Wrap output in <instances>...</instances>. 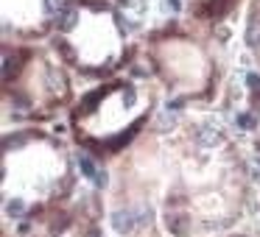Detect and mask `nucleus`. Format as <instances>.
I'll return each instance as SVG.
<instances>
[{"mask_svg": "<svg viewBox=\"0 0 260 237\" xmlns=\"http://www.w3.org/2000/svg\"><path fill=\"white\" fill-rule=\"evenodd\" d=\"M79 168H81V173H84L95 187H104V184H107V176H104L101 170H98V165L92 162V159L87 156V153H79Z\"/></svg>", "mask_w": 260, "mask_h": 237, "instance_id": "1", "label": "nucleus"}, {"mask_svg": "<svg viewBox=\"0 0 260 237\" xmlns=\"http://www.w3.org/2000/svg\"><path fill=\"white\" fill-rule=\"evenodd\" d=\"M42 9H45L48 14H59V9H62V0H42Z\"/></svg>", "mask_w": 260, "mask_h": 237, "instance_id": "6", "label": "nucleus"}, {"mask_svg": "<svg viewBox=\"0 0 260 237\" xmlns=\"http://www.w3.org/2000/svg\"><path fill=\"white\" fill-rule=\"evenodd\" d=\"M135 223H140V220H137V212H132V209H120L112 215V226L118 231H129Z\"/></svg>", "mask_w": 260, "mask_h": 237, "instance_id": "3", "label": "nucleus"}, {"mask_svg": "<svg viewBox=\"0 0 260 237\" xmlns=\"http://www.w3.org/2000/svg\"><path fill=\"white\" fill-rule=\"evenodd\" d=\"M196 142L199 145H218L221 142V129L218 126H213V123H207V126H202V129L196 131Z\"/></svg>", "mask_w": 260, "mask_h": 237, "instance_id": "2", "label": "nucleus"}, {"mask_svg": "<svg viewBox=\"0 0 260 237\" xmlns=\"http://www.w3.org/2000/svg\"><path fill=\"white\" fill-rule=\"evenodd\" d=\"M235 126H238V129H249V117H246V114H238Z\"/></svg>", "mask_w": 260, "mask_h": 237, "instance_id": "9", "label": "nucleus"}, {"mask_svg": "<svg viewBox=\"0 0 260 237\" xmlns=\"http://www.w3.org/2000/svg\"><path fill=\"white\" fill-rule=\"evenodd\" d=\"M246 84H249V87H254V90H257V87H260V75L249 73V75H246Z\"/></svg>", "mask_w": 260, "mask_h": 237, "instance_id": "10", "label": "nucleus"}, {"mask_svg": "<svg viewBox=\"0 0 260 237\" xmlns=\"http://www.w3.org/2000/svg\"><path fill=\"white\" fill-rule=\"evenodd\" d=\"M246 40H249V45H260V20H249Z\"/></svg>", "mask_w": 260, "mask_h": 237, "instance_id": "5", "label": "nucleus"}, {"mask_svg": "<svg viewBox=\"0 0 260 237\" xmlns=\"http://www.w3.org/2000/svg\"><path fill=\"white\" fill-rule=\"evenodd\" d=\"M9 215H23V201H12V204H9Z\"/></svg>", "mask_w": 260, "mask_h": 237, "instance_id": "7", "label": "nucleus"}, {"mask_svg": "<svg viewBox=\"0 0 260 237\" xmlns=\"http://www.w3.org/2000/svg\"><path fill=\"white\" fill-rule=\"evenodd\" d=\"M179 9H182V3H179V0H165V12H179Z\"/></svg>", "mask_w": 260, "mask_h": 237, "instance_id": "8", "label": "nucleus"}, {"mask_svg": "<svg viewBox=\"0 0 260 237\" xmlns=\"http://www.w3.org/2000/svg\"><path fill=\"white\" fill-rule=\"evenodd\" d=\"M76 23V9L73 6H62L56 14V25L59 28H70V25Z\"/></svg>", "mask_w": 260, "mask_h": 237, "instance_id": "4", "label": "nucleus"}]
</instances>
